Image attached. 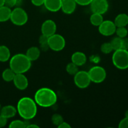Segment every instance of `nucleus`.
<instances>
[{
  "label": "nucleus",
  "instance_id": "c9c22d12",
  "mask_svg": "<svg viewBox=\"0 0 128 128\" xmlns=\"http://www.w3.org/2000/svg\"><path fill=\"white\" fill-rule=\"evenodd\" d=\"M58 127L59 128H71V126H70L68 122L63 121V122H61Z\"/></svg>",
  "mask_w": 128,
  "mask_h": 128
},
{
  "label": "nucleus",
  "instance_id": "9b49d317",
  "mask_svg": "<svg viewBox=\"0 0 128 128\" xmlns=\"http://www.w3.org/2000/svg\"><path fill=\"white\" fill-rule=\"evenodd\" d=\"M56 24L54 21L51 20H46L41 25V32L42 34L50 36L56 33Z\"/></svg>",
  "mask_w": 128,
  "mask_h": 128
},
{
  "label": "nucleus",
  "instance_id": "ea45409f",
  "mask_svg": "<svg viewBox=\"0 0 128 128\" xmlns=\"http://www.w3.org/2000/svg\"><path fill=\"white\" fill-rule=\"evenodd\" d=\"M1 104H0V110H1Z\"/></svg>",
  "mask_w": 128,
  "mask_h": 128
},
{
  "label": "nucleus",
  "instance_id": "ddd939ff",
  "mask_svg": "<svg viewBox=\"0 0 128 128\" xmlns=\"http://www.w3.org/2000/svg\"><path fill=\"white\" fill-rule=\"evenodd\" d=\"M76 4L77 3L75 0H62L61 9L64 13L70 14L75 11Z\"/></svg>",
  "mask_w": 128,
  "mask_h": 128
},
{
  "label": "nucleus",
  "instance_id": "c85d7f7f",
  "mask_svg": "<svg viewBox=\"0 0 128 128\" xmlns=\"http://www.w3.org/2000/svg\"><path fill=\"white\" fill-rule=\"evenodd\" d=\"M52 122L53 123V124H54L55 126H58L61 122H62L64 121L63 118L62 117V116L59 114H54L52 116Z\"/></svg>",
  "mask_w": 128,
  "mask_h": 128
},
{
  "label": "nucleus",
  "instance_id": "e433bc0d",
  "mask_svg": "<svg viewBox=\"0 0 128 128\" xmlns=\"http://www.w3.org/2000/svg\"><path fill=\"white\" fill-rule=\"evenodd\" d=\"M39 126L36 124H28L26 126V128H39Z\"/></svg>",
  "mask_w": 128,
  "mask_h": 128
},
{
  "label": "nucleus",
  "instance_id": "1a4fd4ad",
  "mask_svg": "<svg viewBox=\"0 0 128 128\" xmlns=\"http://www.w3.org/2000/svg\"><path fill=\"white\" fill-rule=\"evenodd\" d=\"M116 26L114 22L110 20H105L99 26V32L105 36H110L116 32Z\"/></svg>",
  "mask_w": 128,
  "mask_h": 128
},
{
  "label": "nucleus",
  "instance_id": "6ab92c4d",
  "mask_svg": "<svg viewBox=\"0 0 128 128\" xmlns=\"http://www.w3.org/2000/svg\"><path fill=\"white\" fill-rule=\"evenodd\" d=\"M11 9L5 5L0 7V22H5L10 20Z\"/></svg>",
  "mask_w": 128,
  "mask_h": 128
},
{
  "label": "nucleus",
  "instance_id": "58836bf2",
  "mask_svg": "<svg viewBox=\"0 0 128 128\" xmlns=\"http://www.w3.org/2000/svg\"><path fill=\"white\" fill-rule=\"evenodd\" d=\"M125 117L128 118V110H127V111L125 112Z\"/></svg>",
  "mask_w": 128,
  "mask_h": 128
},
{
  "label": "nucleus",
  "instance_id": "b1692460",
  "mask_svg": "<svg viewBox=\"0 0 128 128\" xmlns=\"http://www.w3.org/2000/svg\"><path fill=\"white\" fill-rule=\"evenodd\" d=\"M110 42H111L114 51L122 48V38L118 37V36L114 38Z\"/></svg>",
  "mask_w": 128,
  "mask_h": 128
},
{
  "label": "nucleus",
  "instance_id": "4be33fe9",
  "mask_svg": "<svg viewBox=\"0 0 128 128\" xmlns=\"http://www.w3.org/2000/svg\"><path fill=\"white\" fill-rule=\"evenodd\" d=\"M15 74L16 73L10 68H7L4 70L2 73V78L4 81L6 82H10V81H13Z\"/></svg>",
  "mask_w": 128,
  "mask_h": 128
},
{
  "label": "nucleus",
  "instance_id": "a878e982",
  "mask_svg": "<svg viewBox=\"0 0 128 128\" xmlns=\"http://www.w3.org/2000/svg\"><path fill=\"white\" fill-rule=\"evenodd\" d=\"M78 66L77 65L75 64L73 62H70V63L68 64L66 66V71L68 74L71 75H74L76 72L78 71Z\"/></svg>",
  "mask_w": 128,
  "mask_h": 128
},
{
  "label": "nucleus",
  "instance_id": "20e7f679",
  "mask_svg": "<svg viewBox=\"0 0 128 128\" xmlns=\"http://www.w3.org/2000/svg\"><path fill=\"white\" fill-rule=\"evenodd\" d=\"M114 66L119 70H124L128 68V50L120 49L114 51L112 56Z\"/></svg>",
  "mask_w": 128,
  "mask_h": 128
},
{
  "label": "nucleus",
  "instance_id": "dca6fc26",
  "mask_svg": "<svg viewBox=\"0 0 128 128\" xmlns=\"http://www.w3.org/2000/svg\"><path fill=\"white\" fill-rule=\"evenodd\" d=\"M17 113V110L15 107L11 105H7L1 108L0 110V114L7 119L14 117Z\"/></svg>",
  "mask_w": 128,
  "mask_h": 128
},
{
  "label": "nucleus",
  "instance_id": "4468645a",
  "mask_svg": "<svg viewBox=\"0 0 128 128\" xmlns=\"http://www.w3.org/2000/svg\"><path fill=\"white\" fill-rule=\"evenodd\" d=\"M62 0H44V5L48 11L56 12L61 10Z\"/></svg>",
  "mask_w": 128,
  "mask_h": 128
},
{
  "label": "nucleus",
  "instance_id": "f03ea898",
  "mask_svg": "<svg viewBox=\"0 0 128 128\" xmlns=\"http://www.w3.org/2000/svg\"><path fill=\"white\" fill-rule=\"evenodd\" d=\"M56 92L49 88H41L34 94V101L41 107L48 108L53 106L57 102Z\"/></svg>",
  "mask_w": 128,
  "mask_h": 128
},
{
  "label": "nucleus",
  "instance_id": "7c9ffc66",
  "mask_svg": "<svg viewBox=\"0 0 128 128\" xmlns=\"http://www.w3.org/2000/svg\"><path fill=\"white\" fill-rule=\"evenodd\" d=\"M119 128H128V118L125 117L120 122Z\"/></svg>",
  "mask_w": 128,
  "mask_h": 128
},
{
  "label": "nucleus",
  "instance_id": "72a5a7b5",
  "mask_svg": "<svg viewBox=\"0 0 128 128\" xmlns=\"http://www.w3.org/2000/svg\"><path fill=\"white\" fill-rule=\"evenodd\" d=\"M8 119L4 117L3 116L0 114V128H2L5 126L7 124Z\"/></svg>",
  "mask_w": 128,
  "mask_h": 128
},
{
  "label": "nucleus",
  "instance_id": "4c0bfd02",
  "mask_svg": "<svg viewBox=\"0 0 128 128\" xmlns=\"http://www.w3.org/2000/svg\"><path fill=\"white\" fill-rule=\"evenodd\" d=\"M4 5V0H0V7Z\"/></svg>",
  "mask_w": 128,
  "mask_h": 128
},
{
  "label": "nucleus",
  "instance_id": "5701e85b",
  "mask_svg": "<svg viewBox=\"0 0 128 128\" xmlns=\"http://www.w3.org/2000/svg\"><path fill=\"white\" fill-rule=\"evenodd\" d=\"M48 36L42 34L39 38V42H40V46H41V50H43V51H46L47 50H48Z\"/></svg>",
  "mask_w": 128,
  "mask_h": 128
},
{
  "label": "nucleus",
  "instance_id": "9d476101",
  "mask_svg": "<svg viewBox=\"0 0 128 128\" xmlns=\"http://www.w3.org/2000/svg\"><path fill=\"white\" fill-rule=\"evenodd\" d=\"M90 7L92 12L103 14L108 10L109 3L107 0H92Z\"/></svg>",
  "mask_w": 128,
  "mask_h": 128
},
{
  "label": "nucleus",
  "instance_id": "423d86ee",
  "mask_svg": "<svg viewBox=\"0 0 128 128\" xmlns=\"http://www.w3.org/2000/svg\"><path fill=\"white\" fill-rule=\"evenodd\" d=\"M88 74L91 82L94 83H101L104 81L106 78V70L100 66L91 68L88 71Z\"/></svg>",
  "mask_w": 128,
  "mask_h": 128
},
{
  "label": "nucleus",
  "instance_id": "7ed1b4c3",
  "mask_svg": "<svg viewBox=\"0 0 128 128\" xmlns=\"http://www.w3.org/2000/svg\"><path fill=\"white\" fill-rule=\"evenodd\" d=\"M31 61L24 54H16L10 59V68L16 74H24L31 68Z\"/></svg>",
  "mask_w": 128,
  "mask_h": 128
},
{
  "label": "nucleus",
  "instance_id": "aec40b11",
  "mask_svg": "<svg viewBox=\"0 0 128 128\" xmlns=\"http://www.w3.org/2000/svg\"><path fill=\"white\" fill-rule=\"evenodd\" d=\"M11 52L7 46H0V62H6L10 59Z\"/></svg>",
  "mask_w": 128,
  "mask_h": 128
},
{
  "label": "nucleus",
  "instance_id": "f257e3e1",
  "mask_svg": "<svg viewBox=\"0 0 128 128\" xmlns=\"http://www.w3.org/2000/svg\"><path fill=\"white\" fill-rule=\"evenodd\" d=\"M16 110L22 118L30 120L34 118L37 114V104L31 98L23 97L19 100Z\"/></svg>",
  "mask_w": 128,
  "mask_h": 128
},
{
  "label": "nucleus",
  "instance_id": "a19ab883",
  "mask_svg": "<svg viewBox=\"0 0 128 128\" xmlns=\"http://www.w3.org/2000/svg\"><path fill=\"white\" fill-rule=\"evenodd\" d=\"M127 30H128V28H127Z\"/></svg>",
  "mask_w": 128,
  "mask_h": 128
},
{
  "label": "nucleus",
  "instance_id": "39448f33",
  "mask_svg": "<svg viewBox=\"0 0 128 128\" xmlns=\"http://www.w3.org/2000/svg\"><path fill=\"white\" fill-rule=\"evenodd\" d=\"M28 16L24 10L20 7H16L11 11L10 20L16 26H22L27 22Z\"/></svg>",
  "mask_w": 128,
  "mask_h": 128
},
{
  "label": "nucleus",
  "instance_id": "f8f14e48",
  "mask_svg": "<svg viewBox=\"0 0 128 128\" xmlns=\"http://www.w3.org/2000/svg\"><path fill=\"white\" fill-rule=\"evenodd\" d=\"M13 82L16 88L20 90H26L28 86V80L23 73L16 74Z\"/></svg>",
  "mask_w": 128,
  "mask_h": 128
},
{
  "label": "nucleus",
  "instance_id": "a211bd4d",
  "mask_svg": "<svg viewBox=\"0 0 128 128\" xmlns=\"http://www.w3.org/2000/svg\"><path fill=\"white\" fill-rule=\"evenodd\" d=\"M26 56L31 61H36L40 56V50L36 46H32L27 50Z\"/></svg>",
  "mask_w": 128,
  "mask_h": 128
},
{
  "label": "nucleus",
  "instance_id": "bb28decb",
  "mask_svg": "<svg viewBox=\"0 0 128 128\" xmlns=\"http://www.w3.org/2000/svg\"><path fill=\"white\" fill-rule=\"evenodd\" d=\"M115 33H116L118 37L123 38L128 36V31L126 27H117Z\"/></svg>",
  "mask_w": 128,
  "mask_h": 128
},
{
  "label": "nucleus",
  "instance_id": "c756f323",
  "mask_svg": "<svg viewBox=\"0 0 128 128\" xmlns=\"http://www.w3.org/2000/svg\"><path fill=\"white\" fill-rule=\"evenodd\" d=\"M22 2V0H4V5L10 8L19 6Z\"/></svg>",
  "mask_w": 128,
  "mask_h": 128
},
{
  "label": "nucleus",
  "instance_id": "412c9836",
  "mask_svg": "<svg viewBox=\"0 0 128 128\" xmlns=\"http://www.w3.org/2000/svg\"><path fill=\"white\" fill-rule=\"evenodd\" d=\"M103 21V17L101 14L93 12L90 17V22L95 26H99Z\"/></svg>",
  "mask_w": 128,
  "mask_h": 128
},
{
  "label": "nucleus",
  "instance_id": "2f4dec72",
  "mask_svg": "<svg viewBox=\"0 0 128 128\" xmlns=\"http://www.w3.org/2000/svg\"><path fill=\"white\" fill-rule=\"evenodd\" d=\"M76 3L81 6H87L90 4L92 0H75Z\"/></svg>",
  "mask_w": 128,
  "mask_h": 128
},
{
  "label": "nucleus",
  "instance_id": "6e6552de",
  "mask_svg": "<svg viewBox=\"0 0 128 128\" xmlns=\"http://www.w3.org/2000/svg\"><path fill=\"white\" fill-rule=\"evenodd\" d=\"M74 76V83L79 88L85 89L90 86L91 81L88 72L85 71H78Z\"/></svg>",
  "mask_w": 128,
  "mask_h": 128
},
{
  "label": "nucleus",
  "instance_id": "473e14b6",
  "mask_svg": "<svg viewBox=\"0 0 128 128\" xmlns=\"http://www.w3.org/2000/svg\"><path fill=\"white\" fill-rule=\"evenodd\" d=\"M121 49L128 50V38L125 37L122 38V48Z\"/></svg>",
  "mask_w": 128,
  "mask_h": 128
},
{
  "label": "nucleus",
  "instance_id": "2eb2a0df",
  "mask_svg": "<svg viewBox=\"0 0 128 128\" xmlns=\"http://www.w3.org/2000/svg\"><path fill=\"white\" fill-rule=\"evenodd\" d=\"M72 62L74 63L78 66H81L84 64L87 61V57L84 53L80 51H77L72 54L71 56Z\"/></svg>",
  "mask_w": 128,
  "mask_h": 128
},
{
  "label": "nucleus",
  "instance_id": "0eeeda50",
  "mask_svg": "<svg viewBox=\"0 0 128 128\" xmlns=\"http://www.w3.org/2000/svg\"><path fill=\"white\" fill-rule=\"evenodd\" d=\"M66 45V41L62 36L59 34H54L48 39L49 48L54 51H60L63 50Z\"/></svg>",
  "mask_w": 128,
  "mask_h": 128
},
{
  "label": "nucleus",
  "instance_id": "f704fd0d",
  "mask_svg": "<svg viewBox=\"0 0 128 128\" xmlns=\"http://www.w3.org/2000/svg\"><path fill=\"white\" fill-rule=\"evenodd\" d=\"M32 4L36 6H40L41 5L44 4V0H31Z\"/></svg>",
  "mask_w": 128,
  "mask_h": 128
},
{
  "label": "nucleus",
  "instance_id": "f3484780",
  "mask_svg": "<svg viewBox=\"0 0 128 128\" xmlns=\"http://www.w3.org/2000/svg\"><path fill=\"white\" fill-rule=\"evenodd\" d=\"M114 22L116 27H126L128 25V15L126 13L119 14L115 18Z\"/></svg>",
  "mask_w": 128,
  "mask_h": 128
},
{
  "label": "nucleus",
  "instance_id": "393cba45",
  "mask_svg": "<svg viewBox=\"0 0 128 128\" xmlns=\"http://www.w3.org/2000/svg\"><path fill=\"white\" fill-rule=\"evenodd\" d=\"M28 124L22 121L21 120H14L9 125V128H25L28 126Z\"/></svg>",
  "mask_w": 128,
  "mask_h": 128
},
{
  "label": "nucleus",
  "instance_id": "cd10ccee",
  "mask_svg": "<svg viewBox=\"0 0 128 128\" xmlns=\"http://www.w3.org/2000/svg\"><path fill=\"white\" fill-rule=\"evenodd\" d=\"M101 52L104 54H110L113 51L111 42H104L101 46Z\"/></svg>",
  "mask_w": 128,
  "mask_h": 128
}]
</instances>
